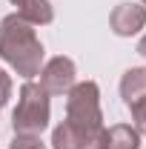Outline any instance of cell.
<instances>
[{
    "instance_id": "10",
    "label": "cell",
    "mask_w": 146,
    "mask_h": 149,
    "mask_svg": "<svg viewBox=\"0 0 146 149\" xmlns=\"http://www.w3.org/2000/svg\"><path fill=\"white\" fill-rule=\"evenodd\" d=\"M9 149H46V143L40 141V135H20V132H15Z\"/></svg>"
},
{
    "instance_id": "13",
    "label": "cell",
    "mask_w": 146,
    "mask_h": 149,
    "mask_svg": "<svg viewBox=\"0 0 146 149\" xmlns=\"http://www.w3.org/2000/svg\"><path fill=\"white\" fill-rule=\"evenodd\" d=\"M138 55H143V57H146V35L140 37V43H138Z\"/></svg>"
},
{
    "instance_id": "15",
    "label": "cell",
    "mask_w": 146,
    "mask_h": 149,
    "mask_svg": "<svg viewBox=\"0 0 146 149\" xmlns=\"http://www.w3.org/2000/svg\"><path fill=\"white\" fill-rule=\"evenodd\" d=\"M143 9H146V0H143Z\"/></svg>"
},
{
    "instance_id": "4",
    "label": "cell",
    "mask_w": 146,
    "mask_h": 149,
    "mask_svg": "<svg viewBox=\"0 0 146 149\" xmlns=\"http://www.w3.org/2000/svg\"><path fill=\"white\" fill-rule=\"evenodd\" d=\"M74 74H77L74 60L57 55V57L46 60V63L40 66V86L49 95H66L74 86Z\"/></svg>"
},
{
    "instance_id": "14",
    "label": "cell",
    "mask_w": 146,
    "mask_h": 149,
    "mask_svg": "<svg viewBox=\"0 0 146 149\" xmlns=\"http://www.w3.org/2000/svg\"><path fill=\"white\" fill-rule=\"evenodd\" d=\"M12 3H15V6H17V9H20V6H23V3H26V0H12Z\"/></svg>"
},
{
    "instance_id": "5",
    "label": "cell",
    "mask_w": 146,
    "mask_h": 149,
    "mask_svg": "<svg viewBox=\"0 0 146 149\" xmlns=\"http://www.w3.org/2000/svg\"><path fill=\"white\" fill-rule=\"evenodd\" d=\"M109 26L117 37H132L146 26V9L138 3H120L109 15Z\"/></svg>"
},
{
    "instance_id": "7",
    "label": "cell",
    "mask_w": 146,
    "mask_h": 149,
    "mask_svg": "<svg viewBox=\"0 0 146 149\" xmlns=\"http://www.w3.org/2000/svg\"><path fill=\"white\" fill-rule=\"evenodd\" d=\"M103 149H140V135L129 123H115L103 129Z\"/></svg>"
},
{
    "instance_id": "8",
    "label": "cell",
    "mask_w": 146,
    "mask_h": 149,
    "mask_svg": "<svg viewBox=\"0 0 146 149\" xmlns=\"http://www.w3.org/2000/svg\"><path fill=\"white\" fill-rule=\"evenodd\" d=\"M52 149H92V141L77 126L63 120L52 129Z\"/></svg>"
},
{
    "instance_id": "12",
    "label": "cell",
    "mask_w": 146,
    "mask_h": 149,
    "mask_svg": "<svg viewBox=\"0 0 146 149\" xmlns=\"http://www.w3.org/2000/svg\"><path fill=\"white\" fill-rule=\"evenodd\" d=\"M9 97H12V77L6 69H0V106L9 103Z\"/></svg>"
},
{
    "instance_id": "11",
    "label": "cell",
    "mask_w": 146,
    "mask_h": 149,
    "mask_svg": "<svg viewBox=\"0 0 146 149\" xmlns=\"http://www.w3.org/2000/svg\"><path fill=\"white\" fill-rule=\"evenodd\" d=\"M129 109H132V120H135L138 135H146V97H143V100H138V103H132Z\"/></svg>"
},
{
    "instance_id": "1",
    "label": "cell",
    "mask_w": 146,
    "mask_h": 149,
    "mask_svg": "<svg viewBox=\"0 0 146 149\" xmlns=\"http://www.w3.org/2000/svg\"><path fill=\"white\" fill-rule=\"evenodd\" d=\"M43 55H46L43 43L37 40V32L32 23H26L17 12L0 20V57L23 80H32L35 74H40Z\"/></svg>"
},
{
    "instance_id": "3",
    "label": "cell",
    "mask_w": 146,
    "mask_h": 149,
    "mask_svg": "<svg viewBox=\"0 0 146 149\" xmlns=\"http://www.w3.org/2000/svg\"><path fill=\"white\" fill-rule=\"evenodd\" d=\"M52 95L46 92L40 83L35 80H26L20 86V97L17 106L12 112V129L20 135H40V132L49 126V118H52V103H49Z\"/></svg>"
},
{
    "instance_id": "2",
    "label": "cell",
    "mask_w": 146,
    "mask_h": 149,
    "mask_svg": "<svg viewBox=\"0 0 146 149\" xmlns=\"http://www.w3.org/2000/svg\"><path fill=\"white\" fill-rule=\"evenodd\" d=\"M66 120L77 126L92 141V149H103V112H100V89L95 80L74 83L66 92Z\"/></svg>"
},
{
    "instance_id": "6",
    "label": "cell",
    "mask_w": 146,
    "mask_h": 149,
    "mask_svg": "<svg viewBox=\"0 0 146 149\" xmlns=\"http://www.w3.org/2000/svg\"><path fill=\"white\" fill-rule=\"evenodd\" d=\"M120 97H123L126 106L146 97V69L143 66H132V69L123 72V77H120Z\"/></svg>"
},
{
    "instance_id": "9",
    "label": "cell",
    "mask_w": 146,
    "mask_h": 149,
    "mask_svg": "<svg viewBox=\"0 0 146 149\" xmlns=\"http://www.w3.org/2000/svg\"><path fill=\"white\" fill-rule=\"evenodd\" d=\"M17 15L32 26H49L55 20V9H52L49 0H26L17 9Z\"/></svg>"
}]
</instances>
